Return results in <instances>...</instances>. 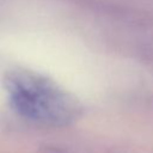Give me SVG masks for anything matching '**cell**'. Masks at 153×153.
Returning <instances> with one entry per match:
<instances>
[{"instance_id":"cell-1","label":"cell","mask_w":153,"mask_h":153,"mask_svg":"<svg viewBox=\"0 0 153 153\" xmlns=\"http://www.w3.org/2000/svg\"><path fill=\"white\" fill-rule=\"evenodd\" d=\"M4 85L12 108L32 122L66 126L81 114V105L74 96L39 73L16 68L6 73Z\"/></svg>"}]
</instances>
